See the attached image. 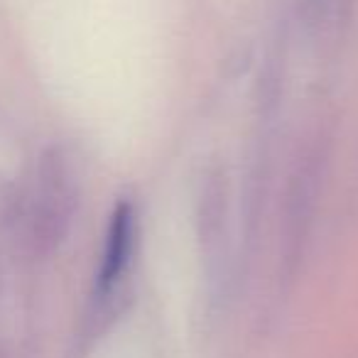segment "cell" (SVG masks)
Segmentation results:
<instances>
[{
	"mask_svg": "<svg viewBox=\"0 0 358 358\" xmlns=\"http://www.w3.org/2000/svg\"><path fill=\"white\" fill-rule=\"evenodd\" d=\"M133 236H135L133 206L128 201H120L113 209V216H110L103 255H101V270H99L101 289H108L123 275L130 258V250H133Z\"/></svg>",
	"mask_w": 358,
	"mask_h": 358,
	"instance_id": "6da1fadb",
	"label": "cell"
}]
</instances>
